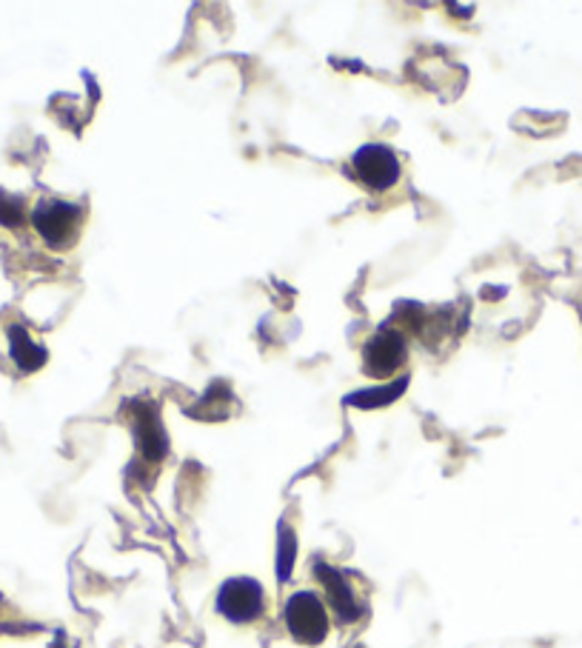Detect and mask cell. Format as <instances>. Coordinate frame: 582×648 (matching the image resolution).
<instances>
[{"label":"cell","mask_w":582,"mask_h":648,"mask_svg":"<svg viewBox=\"0 0 582 648\" xmlns=\"http://www.w3.org/2000/svg\"><path fill=\"white\" fill-rule=\"evenodd\" d=\"M286 629L303 646H317L328 635V611L315 591H297L286 602Z\"/></svg>","instance_id":"obj_1"},{"label":"cell","mask_w":582,"mask_h":648,"mask_svg":"<svg viewBox=\"0 0 582 648\" xmlns=\"http://www.w3.org/2000/svg\"><path fill=\"white\" fill-rule=\"evenodd\" d=\"M266 595L251 577H231L217 591V611L231 622H251L263 615Z\"/></svg>","instance_id":"obj_2"},{"label":"cell","mask_w":582,"mask_h":648,"mask_svg":"<svg viewBox=\"0 0 582 648\" xmlns=\"http://www.w3.org/2000/svg\"><path fill=\"white\" fill-rule=\"evenodd\" d=\"M354 175L372 192H388L399 180V160L392 149L379 144H368L357 149L352 160Z\"/></svg>","instance_id":"obj_3"},{"label":"cell","mask_w":582,"mask_h":648,"mask_svg":"<svg viewBox=\"0 0 582 648\" xmlns=\"http://www.w3.org/2000/svg\"><path fill=\"white\" fill-rule=\"evenodd\" d=\"M34 229L47 237L49 246H72L80 229V209L72 204L47 200L34 212Z\"/></svg>","instance_id":"obj_4"},{"label":"cell","mask_w":582,"mask_h":648,"mask_svg":"<svg viewBox=\"0 0 582 648\" xmlns=\"http://www.w3.org/2000/svg\"><path fill=\"white\" fill-rule=\"evenodd\" d=\"M406 337L399 332H377L363 352V369L377 380H386L406 361Z\"/></svg>","instance_id":"obj_5"}]
</instances>
